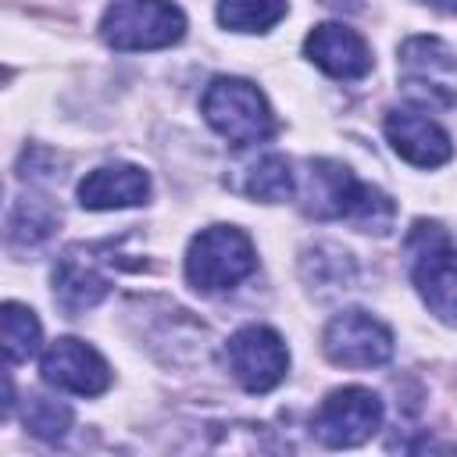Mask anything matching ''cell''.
<instances>
[{
    "mask_svg": "<svg viewBox=\"0 0 457 457\" xmlns=\"http://www.w3.org/2000/svg\"><path fill=\"white\" fill-rule=\"evenodd\" d=\"M303 211L314 218H343L364 232H386L393 221V200L361 182L346 164L339 161H311L303 171Z\"/></svg>",
    "mask_w": 457,
    "mask_h": 457,
    "instance_id": "obj_1",
    "label": "cell"
},
{
    "mask_svg": "<svg viewBox=\"0 0 457 457\" xmlns=\"http://www.w3.org/2000/svg\"><path fill=\"white\" fill-rule=\"evenodd\" d=\"M403 89L428 107H450L457 100V57L436 36H414L400 46Z\"/></svg>",
    "mask_w": 457,
    "mask_h": 457,
    "instance_id": "obj_6",
    "label": "cell"
},
{
    "mask_svg": "<svg viewBox=\"0 0 457 457\" xmlns=\"http://www.w3.org/2000/svg\"><path fill=\"white\" fill-rule=\"evenodd\" d=\"M286 14V0H221L218 18L236 32H264Z\"/></svg>",
    "mask_w": 457,
    "mask_h": 457,
    "instance_id": "obj_18",
    "label": "cell"
},
{
    "mask_svg": "<svg viewBox=\"0 0 457 457\" xmlns=\"http://www.w3.org/2000/svg\"><path fill=\"white\" fill-rule=\"evenodd\" d=\"M228 368L236 375V382L246 393H268L286 378L289 368V350L282 343L278 332H271L268 325H246L239 328L228 346H225Z\"/></svg>",
    "mask_w": 457,
    "mask_h": 457,
    "instance_id": "obj_8",
    "label": "cell"
},
{
    "mask_svg": "<svg viewBox=\"0 0 457 457\" xmlns=\"http://www.w3.org/2000/svg\"><path fill=\"white\" fill-rule=\"evenodd\" d=\"M107 289H111L107 275H100L96 264L86 257L64 253V261L54 271V296L68 314H82V311L96 307L107 296Z\"/></svg>",
    "mask_w": 457,
    "mask_h": 457,
    "instance_id": "obj_14",
    "label": "cell"
},
{
    "mask_svg": "<svg viewBox=\"0 0 457 457\" xmlns=\"http://www.w3.org/2000/svg\"><path fill=\"white\" fill-rule=\"evenodd\" d=\"M54 225H57V211H54L46 200H39V196H25V200H18L14 211H11L7 236H11V243L36 246V243H43V239L54 232Z\"/></svg>",
    "mask_w": 457,
    "mask_h": 457,
    "instance_id": "obj_16",
    "label": "cell"
},
{
    "mask_svg": "<svg viewBox=\"0 0 457 457\" xmlns=\"http://www.w3.org/2000/svg\"><path fill=\"white\" fill-rule=\"evenodd\" d=\"M307 57L332 79H361L371 71V50L368 43L346 29V25H336V21H325V25H314L307 43H303Z\"/></svg>",
    "mask_w": 457,
    "mask_h": 457,
    "instance_id": "obj_12",
    "label": "cell"
},
{
    "mask_svg": "<svg viewBox=\"0 0 457 457\" xmlns=\"http://www.w3.org/2000/svg\"><path fill=\"white\" fill-rule=\"evenodd\" d=\"M146 193H150V179L136 164H104L79 182V204L86 211L136 207L146 200Z\"/></svg>",
    "mask_w": 457,
    "mask_h": 457,
    "instance_id": "obj_13",
    "label": "cell"
},
{
    "mask_svg": "<svg viewBox=\"0 0 457 457\" xmlns=\"http://www.w3.org/2000/svg\"><path fill=\"white\" fill-rule=\"evenodd\" d=\"M253 243L232 225L204 228L186 250V278L204 293L232 289L253 271Z\"/></svg>",
    "mask_w": 457,
    "mask_h": 457,
    "instance_id": "obj_5",
    "label": "cell"
},
{
    "mask_svg": "<svg viewBox=\"0 0 457 457\" xmlns=\"http://www.w3.org/2000/svg\"><path fill=\"white\" fill-rule=\"evenodd\" d=\"M100 36L114 50H161L186 36V14L168 0H114Z\"/></svg>",
    "mask_w": 457,
    "mask_h": 457,
    "instance_id": "obj_4",
    "label": "cell"
},
{
    "mask_svg": "<svg viewBox=\"0 0 457 457\" xmlns=\"http://www.w3.org/2000/svg\"><path fill=\"white\" fill-rule=\"evenodd\" d=\"M71 425V411L61 400H50L43 393H29L25 400V428L39 439H61Z\"/></svg>",
    "mask_w": 457,
    "mask_h": 457,
    "instance_id": "obj_19",
    "label": "cell"
},
{
    "mask_svg": "<svg viewBox=\"0 0 457 457\" xmlns=\"http://www.w3.org/2000/svg\"><path fill=\"white\" fill-rule=\"evenodd\" d=\"M296 189V175L289 168L286 157L278 154H268L261 161H253L246 168V179H243V193L253 196V200H268V204H278V200H289Z\"/></svg>",
    "mask_w": 457,
    "mask_h": 457,
    "instance_id": "obj_15",
    "label": "cell"
},
{
    "mask_svg": "<svg viewBox=\"0 0 457 457\" xmlns=\"http://www.w3.org/2000/svg\"><path fill=\"white\" fill-rule=\"evenodd\" d=\"M378 425H382V400L364 386H343L328 393L311 418V432L325 446H357Z\"/></svg>",
    "mask_w": 457,
    "mask_h": 457,
    "instance_id": "obj_7",
    "label": "cell"
},
{
    "mask_svg": "<svg viewBox=\"0 0 457 457\" xmlns=\"http://www.w3.org/2000/svg\"><path fill=\"white\" fill-rule=\"evenodd\" d=\"M407 253L411 278L428 311L446 325H457V246L450 236L432 221H418L407 236Z\"/></svg>",
    "mask_w": 457,
    "mask_h": 457,
    "instance_id": "obj_2",
    "label": "cell"
},
{
    "mask_svg": "<svg viewBox=\"0 0 457 457\" xmlns=\"http://www.w3.org/2000/svg\"><path fill=\"white\" fill-rule=\"evenodd\" d=\"M386 139L393 143V150L418 168H439L453 157V143L450 136L425 118L421 111H389L386 114Z\"/></svg>",
    "mask_w": 457,
    "mask_h": 457,
    "instance_id": "obj_11",
    "label": "cell"
},
{
    "mask_svg": "<svg viewBox=\"0 0 457 457\" xmlns=\"http://www.w3.org/2000/svg\"><path fill=\"white\" fill-rule=\"evenodd\" d=\"M325 353L332 364L343 368H375L393 357V336L378 318L364 311H346L328 321Z\"/></svg>",
    "mask_w": 457,
    "mask_h": 457,
    "instance_id": "obj_9",
    "label": "cell"
},
{
    "mask_svg": "<svg viewBox=\"0 0 457 457\" xmlns=\"http://www.w3.org/2000/svg\"><path fill=\"white\" fill-rule=\"evenodd\" d=\"M204 118L207 125L225 136L232 146H250L271 136L275 118L261 96V89L246 79H214L204 89Z\"/></svg>",
    "mask_w": 457,
    "mask_h": 457,
    "instance_id": "obj_3",
    "label": "cell"
},
{
    "mask_svg": "<svg viewBox=\"0 0 457 457\" xmlns=\"http://www.w3.org/2000/svg\"><path fill=\"white\" fill-rule=\"evenodd\" d=\"M43 382L75 396H100L111 386L107 361L82 339H57L43 353Z\"/></svg>",
    "mask_w": 457,
    "mask_h": 457,
    "instance_id": "obj_10",
    "label": "cell"
},
{
    "mask_svg": "<svg viewBox=\"0 0 457 457\" xmlns=\"http://www.w3.org/2000/svg\"><path fill=\"white\" fill-rule=\"evenodd\" d=\"M43 339V328L36 321V314L21 303H4V353L11 364H21L29 357H36Z\"/></svg>",
    "mask_w": 457,
    "mask_h": 457,
    "instance_id": "obj_17",
    "label": "cell"
}]
</instances>
